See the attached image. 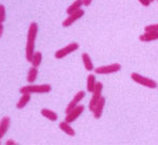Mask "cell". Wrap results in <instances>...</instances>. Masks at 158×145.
<instances>
[{"instance_id": "obj_25", "label": "cell", "mask_w": 158, "mask_h": 145, "mask_svg": "<svg viewBox=\"0 0 158 145\" xmlns=\"http://www.w3.org/2000/svg\"><path fill=\"white\" fill-rule=\"evenodd\" d=\"M92 1H93V0H83V6H90Z\"/></svg>"}, {"instance_id": "obj_23", "label": "cell", "mask_w": 158, "mask_h": 145, "mask_svg": "<svg viewBox=\"0 0 158 145\" xmlns=\"http://www.w3.org/2000/svg\"><path fill=\"white\" fill-rule=\"evenodd\" d=\"M139 3H141V6H149L150 4H151V2H150V0H138Z\"/></svg>"}, {"instance_id": "obj_17", "label": "cell", "mask_w": 158, "mask_h": 145, "mask_svg": "<svg viewBox=\"0 0 158 145\" xmlns=\"http://www.w3.org/2000/svg\"><path fill=\"white\" fill-rule=\"evenodd\" d=\"M96 83H97V80H96V76L94 74H90L86 78V91L89 93H92L94 91L96 86Z\"/></svg>"}, {"instance_id": "obj_16", "label": "cell", "mask_w": 158, "mask_h": 145, "mask_svg": "<svg viewBox=\"0 0 158 145\" xmlns=\"http://www.w3.org/2000/svg\"><path fill=\"white\" fill-rule=\"evenodd\" d=\"M31 101V94H21V97L18 100V102L16 104V108L22 109L29 104Z\"/></svg>"}, {"instance_id": "obj_24", "label": "cell", "mask_w": 158, "mask_h": 145, "mask_svg": "<svg viewBox=\"0 0 158 145\" xmlns=\"http://www.w3.org/2000/svg\"><path fill=\"white\" fill-rule=\"evenodd\" d=\"M6 145H16V141L15 140H13V139H9V140H6Z\"/></svg>"}, {"instance_id": "obj_4", "label": "cell", "mask_w": 158, "mask_h": 145, "mask_svg": "<svg viewBox=\"0 0 158 145\" xmlns=\"http://www.w3.org/2000/svg\"><path fill=\"white\" fill-rule=\"evenodd\" d=\"M102 91H103L102 82H100V81L98 82V81H97L95 88H94V91H92V98H91L90 102H89V109H90L91 113H92V111L94 109V107H95V105L97 104L99 99L102 97Z\"/></svg>"}, {"instance_id": "obj_11", "label": "cell", "mask_w": 158, "mask_h": 145, "mask_svg": "<svg viewBox=\"0 0 158 145\" xmlns=\"http://www.w3.org/2000/svg\"><path fill=\"white\" fill-rule=\"evenodd\" d=\"M10 125H11V118L10 117L6 116L0 120V139H2L6 136L7 129L10 128Z\"/></svg>"}, {"instance_id": "obj_20", "label": "cell", "mask_w": 158, "mask_h": 145, "mask_svg": "<svg viewBox=\"0 0 158 145\" xmlns=\"http://www.w3.org/2000/svg\"><path fill=\"white\" fill-rule=\"evenodd\" d=\"M41 61H42V54L40 52H35L30 63L32 64V66L39 67V65L41 64Z\"/></svg>"}, {"instance_id": "obj_10", "label": "cell", "mask_w": 158, "mask_h": 145, "mask_svg": "<svg viewBox=\"0 0 158 145\" xmlns=\"http://www.w3.org/2000/svg\"><path fill=\"white\" fill-rule=\"evenodd\" d=\"M104 106H106V98L102 96L99 101L97 102V104L95 105V107L92 111L93 113V116L95 119H100L101 116H102V113H103V109H104Z\"/></svg>"}, {"instance_id": "obj_7", "label": "cell", "mask_w": 158, "mask_h": 145, "mask_svg": "<svg viewBox=\"0 0 158 145\" xmlns=\"http://www.w3.org/2000/svg\"><path fill=\"white\" fill-rule=\"evenodd\" d=\"M85 16V11L82 9L78 10V11L72 13V14L68 15V17L62 21V26L63 27H70L71 25L75 23L77 20H79L80 18Z\"/></svg>"}, {"instance_id": "obj_18", "label": "cell", "mask_w": 158, "mask_h": 145, "mask_svg": "<svg viewBox=\"0 0 158 145\" xmlns=\"http://www.w3.org/2000/svg\"><path fill=\"white\" fill-rule=\"evenodd\" d=\"M37 77H38V67L32 66L29 70V73H27V81L30 83V84H33V83L37 80Z\"/></svg>"}, {"instance_id": "obj_3", "label": "cell", "mask_w": 158, "mask_h": 145, "mask_svg": "<svg viewBox=\"0 0 158 145\" xmlns=\"http://www.w3.org/2000/svg\"><path fill=\"white\" fill-rule=\"evenodd\" d=\"M131 79L134 81V82L138 83V84L144 86V87L151 88V90H154V88L158 87V84L155 80H153L151 78L144 77V76L140 75L138 73H132L131 74Z\"/></svg>"}, {"instance_id": "obj_5", "label": "cell", "mask_w": 158, "mask_h": 145, "mask_svg": "<svg viewBox=\"0 0 158 145\" xmlns=\"http://www.w3.org/2000/svg\"><path fill=\"white\" fill-rule=\"evenodd\" d=\"M121 70V64L120 63H112L109 65H102V66H98L94 68V72L96 75H110V74L117 73Z\"/></svg>"}, {"instance_id": "obj_13", "label": "cell", "mask_w": 158, "mask_h": 145, "mask_svg": "<svg viewBox=\"0 0 158 145\" xmlns=\"http://www.w3.org/2000/svg\"><path fill=\"white\" fill-rule=\"evenodd\" d=\"M81 60H82L83 66H85V70H88V72H93L95 67H94V63L88 53H82V55H81Z\"/></svg>"}, {"instance_id": "obj_26", "label": "cell", "mask_w": 158, "mask_h": 145, "mask_svg": "<svg viewBox=\"0 0 158 145\" xmlns=\"http://www.w3.org/2000/svg\"><path fill=\"white\" fill-rule=\"evenodd\" d=\"M3 32H4V26H3V23H0V38L2 37V35H3Z\"/></svg>"}, {"instance_id": "obj_8", "label": "cell", "mask_w": 158, "mask_h": 145, "mask_svg": "<svg viewBox=\"0 0 158 145\" xmlns=\"http://www.w3.org/2000/svg\"><path fill=\"white\" fill-rule=\"evenodd\" d=\"M85 111V106L83 105H77L76 107H74L72 111H70L67 113L64 121L69 122V123H73L74 121H76L77 119L82 115V113Z\"/></svg>"}, {"instance_id": "obj_19", "label": "cell", "mask_w": 158, "mask_h": 145, "mask_svg": "<svg viewBox=\"0 0 158 145\" xmlns=\"http://www.w3.org/2000/svg\"><path fill=\"white\" fill-rule=\"evenodd\" d=\"M82 6H83V0H75L70 6H68L65 13H67L68 15H70V14H72V13L80 10L81 7H82Z\"/></svg>"}, {"instance_id": "obj_28", "label": "cell", "mask_w": 158, "mask_h": 145, "mask_svg": "<svg viewBox=\"0 0 158 145\" xmlns=\"http://www.w3.org/2000/svg\"><path fill=\"white\" fill-rule=\"evenodd\" d=\"M0 140H1V139H0ZM0 144H1V141H0Z\"/></svg>"}, {"instance_id": "obj_22", "label": "cell", "mask_w": 158, "mask_h": 145, "mask_svg": "<svg viewBox=\"0 0 158 145\" xmlns=\"http://www.w3.org/2000/svg\"><path fill=\"white\" fill-rule=\"evenodd\" d=\"M144 32H158V23L149 24L144 27Z\"/></svg>"}, {"instance_id": "obj_27", "label": "cell", "mask_w": 158, "mask_h": 145, "mask_svg": "<svg viewBox=\"0 0 158 145\" xmlns=\"http://www.w3.org/2000/svg\"><path fill=\"white\" fill-rule=\"evenodd\" d=\"M153 1H154V0H150V2H151V3H152Z\"/></svg>"}, {"instance_id": "obj_9", "label": "cell", "mask_w": 158, "mask_h": 145, "mask_svg": "<svg viewBox=\"0 0 158 145\" xmlns=\"http://www.w3.org/2000/svg\"><path fill=\"white\" fill-rule=\"evenodd\" d=\"M85 91H79L78 93L75 94V96L73 97V99L70 101V103L68 104L67 108H65V113H69L70 111H72L74 107H76L77 105H79L80 101L82 99H85Z\"/></svg>"}, {"instance_id": "obj_29", "label": "cell", "mask_w": 158, "mask_h": 145, "mask_svg": "<svg viewBox=\"0 0 158 145\" xmlns=\"http://www.w3.org/2000/svg\"><path fill=\"white\" fill-rule=\"evenodd\" d=\"M156 1H157V2H158V0H156Z\"/></svg>"}, {"instance_id": "obj_1", "label": "cell", "mask_w": 158, "mask_h": 145, "mask_svg": "<svg viewBox=\"0 0 158 145\" xmlns=\"http://www.w3.org/2000/svg\"><path fill=\"white\" fill-rule=\"evenodd\" d=\"M38 34V24L36 22H32L29 26L27 36V45H25V59L27 62H31L32 57L35 53V42Z\"/></svg>"}, {"instance_id": "obj_14", "label": "cell", "mask_w": 158, "mask_h": 145, "mask_svg": "<svg viewBox=\"0 0 158 145\" xmlns=\"http://www.w3.org/2000/svg\"><path fill=\"white\" fill-rule=\"evenodd\" d=\"M59 128L61 131H63L65 135H68V136H70V137H74L76 135L75 131H74V128L72 127V125H71V123H69L67 121L60 122Z\"/></svg>"}, {"instance_id": "obj_15", "label": "cell", "mask_w": 158, "mask_h": 145, "mask_svg": "<svg viewBox=\"0 0 158 145\" xmlns=\"http://www.w3.org/2000/svg\"><path fill=\"white\" fill-rule=\"evenodd\" d=\"M41 116L44 117V118L48 119V120L52 121V122L57 121V119H58V115H57V114H56L54 111H52V109H49V108H42L41 109Z\"/></svg>"}, {"instance_id": "obj_6", "label": "cell", "mask_w": 158, "mask_h": 145, "mask_svg": "<svg viewBox=\"0 0 158 145\" xmlns=\"http://www.w3.org/2000/svg\"><path fill=\"white\" fill-rule=\"evenodd\" d=\"M78 48H79V44H78V43L77 42H72V43H70V44L65 45L64 47H62V48H60V50H56L54 56H55L56 59H58V60L63 59V58L67 57V56H69L70 54H72V53L76 52Z\"/></svg>"}, {"instance_id": "obj_12", "label": "cell", "mask_w": 158, "mask_h": 145, "mask_svg": "<svg viewBox=\"0 0 158 145\" xmlns=\"http://www.w3.org/2000/svg\"><path fill=\"white\" fill-rule=\"evenodd\" d=\"M139 40L141 42H152L158 40V32H144V34L140 35Z\"/></svg>"}, {"instance_id": "obj_21", "label": "cell", "mask_w": 158, "mask_h": 145, "mask_svg": "<svg viewBox=\"0 0 158 145\" xmlns=\"http://www.w3.org/2000/svg\"><path fill=\"white\" fill-rule=\"evenodd\" d=\"M6 19V10L3 4H0V23H3Z\"/></svg>"}, {"instance_id": "obj_2", "label": "cell", "mask_w": 158, "mask_h": 145, "mask_svg": "<svg viewBox=\"0 0 158 145\" xmlns=\"http://www.w3.org/2000/svg\"><path fill=\"white\" fill-rule=\"evenodd\" d=\"M52 91L50 84H29L20 87V94H48Z\"/></svg>"}]
</instances>
